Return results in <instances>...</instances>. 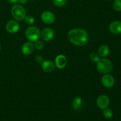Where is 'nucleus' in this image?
I'll list each match as a JSON object with an SVG mask.
<instances>
[{
    "instance_id": "nucleus-18",
    "label": "nucleus",
    "mask_w": 121,
    "mask_h": 121,
    "mask_svg": "<svg viewBox=\"0 0 121 121\" xmlns=\"http://www.w3.org/2000/svg\"><path fill=\"white\" fill-rule=\"evenodd\" d=\"M113 8L117 11H121V0H115L113 4Z\"/></svg>"
},
{
    "instance_id": "nucleus-19",
    "label": "nucleus",
    "mask_w": 121,
    "mask_h": 121,
    "mask_svg": "<svg viewBox=\"0 0 121 121\" xmlns=\"http://www.w3.org/2000/svg\"><path fill=\"white\" fill-rule=\"evenodd\" d=\"M53 2L57 7H63L66 4V0H53Z\"/></svg>"
},
{
    "instance_id": "nucleus-2",
    "label": "nucleus",
    "mask_w": 121,
    "mask_h": 121,
    "mask_svg": "<svg viewBox=\"0 0 121 121\" xmlns=\"http://www.w3.org/2000/svg\"><path fill=\"white\" fill-rule=\"evenodd\" d=\"M97 64V70L103 74H108L111 72L113 69L112 62L107 59H99Z\"/></svg>"
},
{
    "instance_id": "nucleus-7",
    "label": "nucleus",
    "mask_w": 121,
    "mask_h": 121,
    "mask_svg": "<svg viewBox=\"0 0 121 121\" xmlns=\"http://www.w3.org/2000/svg\"><path fill=\"white\" fill-rule=\"evenodd\" d=\"M54 35V31L50 28H44V29L41 31V34H40L43 40H44V41H50V40L53 38Z\"/></svg>"
},
{
    "instance_id": "nucleus-24",
    "label": "nucleus",
    "mask_w": 121,
    "mask_h": 121,
    "mask_svg": "<svg viewBox=\"0 0 121 121\" xmlns=\"http://www.w3.org/2000/svg\"><path fill=\"white\" fill-rule=\"evenodd\" d=\"M18 2L22 4H25L27 2V0H18Z\"/></svg>"
},
{
    "instance_id": "nucleus-14",
    "label": "nucleus",
    "mask_w": 121,
    "mask_h": 121,
    "mask_svg": "<svg viewBox=\"0 0 121 121\" xmlns=\"http://www.w3.org/2000/svg\"><path fill=\"white\" fill-rule=\"evenodd\" d=\"M110 49L107 45H102L99 48V56L101 57H106L109 54Z\"/></svg>"
},
{
    "instance_id": "nucleus-9",
    "label": "nucleus",
    "mask_w": 121,
    "mask_h": 121,
    "mask_svg": "<svg viewBox=\"0 0 121 121\" xmlns=\"http://www.w3.org/2000/svg\"><path fill=\"white\" fill-rule=\"evenodd\" d=\"M41 20L46 24H52L55 20V16L50 11H45L41 14Z\"/></svg>"
},
{
    "instance_id": "nucleus-5",
    "label": "nucleus",
    "mask_w": 121,
    "mask_h": 121,
    "mask_svg": "<svg viewBox=\"0 0 121 121\" xmlns=\"http://www.w3.org/2000/svg\"><path fill=\"white\" fill-rule=\"evenodd\" d=\"M115 80L112 75L109 74H106L103 76L102 78V83L105 87L109 88L112 87L114 85Z\"/></svg>"
},
{
    "instance_id": "nucleus-11",
    "label": "nucleus",
    "mask_w": 121,
    "mask_h": 121,
    "mask_svg": "<svg viewBox=\"0 0 121 121\" xmlns=\"http://www.w3.org/2000/svg\"><path fill=\"white\" fill-rule=\"evenodd\" d=\"M56 66L59 69H63L66 66L67 63V60L66 57L62 54L57 56L55 60Z\"/></svg>"
},
{
    "instance_id": "nucleus-16",
    "label": "nucleus",
    "mask_w": 121,
    "mask_h": 121,
    "mask_svg": "<svg viewBox=\"0 0 121 121\" xmlns=\"http://www.w3.org/2000/svg\"><path fill=\"white\" fill-rule=\"evenodd\" d=\"M104 109L105 110L103 112V115H104V117L106 119H111L113 116V112L112 110L109 108H105Z\"/></svg>"
},
{
    "instance_id": "nucleus-8",
    "label": "nucleus",
    "mask_w": 121,
    "mask_h": 121,
    "mask_svg": "<svg viewBox=\"0 0 121 121\" xmlns=\"http://www.w3.org/2000/svg\"><path fill=\"white\" fill-rule=\"evenodd\" d=\"M6 29L9 33H15L20 29V24L16 21L11 20L7 24Z\"/></svg>"
},
{
    "instance_id": "nucleus-20",
    "label": "nucleus",
    "mask_w": 121,
    "mask_h": 121,
    "mask_svg": "<svg viewBox=\"0 0 121 121\" xmlns=\"http://www.w3.org/2000/svg\"><path fill=\"white\" fill-rule=\"evenodd\" d=\"M90 59L93 62H98L99 60V56L97 53H92L90 55Z\"/></svg>"
},
{
    "instance_id": "nucleus-22",
    "label": "nucleus",
    "mask_w": 121,
    "mask_h": 121,
    "mask_svg": "<svg viewBox=\"0 0 121 121\" xmlns=\"http://www.w3.org/2000/svg\"><path fill=\"white\" fill-rule=\"evenodd\" d=\"M35 60H36L37 62L39 63H41L43 62L44 59H43V57L42 56L39 55V56H37L36 57H35Z\"/></svg>"
},
{
    "instance_id": "nucleus-17",
    "label": "nucleus",
    "mask_w": 121,
    "mask_h": 121,
    "mask_svg": "<svg viewBox=\"0 0 121 121\" xmlns=\"http://www.w3.org/2000/svg\"><path fill=\"white\" fill-rule=\"evenodd\" d=\"M34 18L31 15H26L24 18L25 22L28 25H32L34 22Z\"/></svg>"
},
{
    "instance_id": "nucleus-23",
    "label": "nucleus",
    "mask_w": 121,
    "mask_h": 121,
    "mask_svg": "<svg viewBox=\"0 0 121 121\" xmlns=\"http://www.w3.org/2000/svg\"><path fill=\"white\" fill-rule=\"evenodd\" d=\"M8 2H11V3H13V4H15V3H17L18 2V0H7Z\"/></svg>"
},
{
    "instance_id": "nucleus-4",
    "label": "nucleus",
    "mask_w": 121,
    "mask_h": 121,
    "mask_svg": "<svg viewBox=\"0 0 121 121\" xmlns=\"http://www.w3.org/2000/svg\"><path fill=\"white\" fill-rule=\"evenodd\" d=\"M40 34L41 33L40 30L35 26L28 27L26 32V37L31 41H35L39 40Z\"/></svg>"
},
{
    "instance_id": "nucleus-15",
    "label": "nucleus",
    "mask_w": 121,
    "mask_h": 121,
    "mask_svg": "<svg viewBox=\"0 0 121 121\" xmlns=\"http://www.w3.org/2000/svg\"><path fill=\"white\" fill-rule=\"evenodd\" d=\"M82 104V99L80 96H76L74 98L73 101V107L74 109L77 110L79 109Z\"/></svg>"
},
{
    "instance_id": "nucleus-3",
    "label": "nucleus",
    "mask_w": 121,
    "mask_h": 121,
    "mask_svg": "<svg viewBox=\"0 0 121 121\" xmlns=\"http://www.w3.org/2000/svg\"><path fill=\"white\" fill-rule=\"evenodd\" d=\"M11 14L13 17L17 21H21L26 17V9L21 5L16 4L11 8Z\"/></svg>"
},
{
    "instance_id": "nucleus-25",
    "label": "nucleus",
    "mask_w": 121,
    "mask_h": 121,
    "mask_svg": "<svg viewBox=\"0 0 121 121\" xmlns=\"http://www.w3.org/2000/svg\"><path fill=\"white\" fill-rule=\"evenodd\" d=\"M0 50H1V45H0Z\"/></svg>"
},
{
    "instance_id": "nucleus-12",
    "label": "nucleus",
    "mask_w": 121,
    "mask_h": 121,
    "mask_svg": "<svg viewBox=\"0 0 121 121\" xmlns=\"http://www.w3.org/2000/svg\"><path fill=\"white\" fill-rule=\"evenodd\" d=\"M42 69L44 72L50 73L54 70L55 69V65L53 61L50 60H46L43 62Z\"/></svg>"
},
{
    "instance_id": "nucleus-6",
    "label": "nucleus",
    "mask_w": 121,
    "mask_h": 121,
    "mask_svg": "<svg viewBox=\"0 0 121 121\" xmlns=\"http://www.w3.org/2000/svg\"><path fill=\"white\" fill-rule=\"evenodd\" d=\"M109 99L106 95H100L97 99V105L101 109H104L108 106Z\"/></svg>"
},
{
    "instance_id": "nucleus-10",
    "label": "nucleus",
    "mask_w": 121,
    "mask_h": 121,
    "mask_svg": "<svg viewBox=\"0 0 121 121\" xmlns=\"http://www.w3.org/2000/svg\"><path fill=\"white\" fill-rule=\"evenodd\" d=\"M110 31L112 33L119 34L121 33V22L119 21H114L111 22L109 26Z\"/></svg>"
},
{
    "instance_id": "nucleus-1",
    "label": "nucleus",
    "mask_w": 121,
    "mask_h": 121,
    "mask_svg": "<svg viewBox=\"0 0 121 121\" xmlns=\"http://www.w3.org/2000/svg\"><path fill=\"white\" fill-rule=\"evenodd\" d=\"M68 37L70 41L78 46L85 45L88 40V33L86 30L81 28L73 29L69 33Z\"/></svg>"
},
{
    "instance_id": "nucleus-13",
    "label": "nucleus",
    "mask_w": 121,
    "mask_h": 121,
    "mask_svg": "<svg viewBox=\"0 0 121 121\" xmlns=\"http://www.w3.org/2000/svg\"><path fill=\"white\" fill-rule=\"evenodd\" d=\"M22 53L25 55H30L33 53L34 50V45L32 43L27 42L23 44L21 48Z\"/></svg>"
},
{
    "instance_id": "nucleus-21",
    "label": "nucleus",
    "mask_w": 121,
    "mask_h": 121,
    "mask_svg": "<svg viewBox=\"0 0 121 121\" xmlns=\"http://www.w3.org/2000/svg\"><path fill=\"white\" fill-rule=\"evenodd\" d=\"M34 46L35 48L37 50H41L44 47L43 43L40 40H36L35 41V44H34Z\"/></svg>"
}]
</instances>
